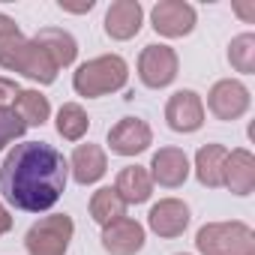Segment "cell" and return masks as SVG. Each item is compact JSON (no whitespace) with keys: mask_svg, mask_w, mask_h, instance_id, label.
Masks as SVG:
<instances>
[{"mask_svg":"<svg viewBox=\"0 0 255 255\" xmlns=\"http://www.w3.org/2000/svg\"><path fill=\"white\" fill-rule=\"evenodd\" d=\"M66 180L69 162L45 141L15 144L0 165V192L15 210L24 213L51 210L60 201Z\"/></svg>","mask_w":255,"mask_h":255,"instance_id":"6da1fadb","label":"cell"},{"mask_svg":"<svg viewBox=\"0 0 255 255\" xmlns=\"http://www.w3.org/2000/svg\"><path fill=\"white\" fill-rule=\"evenodd\" d=\"M129 81V63L120 54H99L93 60H84L72 75V90L84 99H99L108 93H117Z\"/></svg>","mask_w":255,"mask_h":255,"instance_id":"7a4b0ae2","label":"cell"},{"mask_svg":"<svg viewBox=\"0 0 255 255\" xmlns=\"http://www.w3.org/2000/svg\"><path fill=\"white\" fill-rule=\"evenodd\" d=\"M201 255H255V231L246 222H207L195 234Z\"/></svg>","mask_w":255,"mask_h":255,"instance_id":"3957f363","label":"cell"},{"mask_svg":"<svg viewBox=\"0 0 255 255\" xmlns=\"http://www.w3.org/2000/svg\"><path fill=\"white\" fill-rule=\"evenodd\" d=\"M75 234V222L66 213H51L33 222L24 234L27 255H66Z\"/></svg>","mask_w":255,"mask_h":255,"instance_id":"277c9868","label":"cell"},{"mask_svg":"<svg viewBox=\"0 0 255 255\" xmlns=\"http://www.w3.org/2000/svg\"><path fill=\"white\" fill-rule=\"evenodd\" d=\"M177 69H180V60H177V51L171 45L153 42V45H144L138 54V78L150 90L168 87L177 78Z\"/></svg>","mask_w":255,"mask_h":255,"instance_id":"5b68a950","label":"cell"},{"mask_svg":"<svg viewBox=\"0 0 255 255\" xmlns=\"http://www.w3.org/2000/svg\"><path fill=\"white\" fill-rule=\"evenodd\" d=\"M195 21H198V12H195L192 3H186V0H159V3L150 9V24L165 39L189 36L195 30Z\"/></svg>","mask_w":255,"mask_h":255,"instance_id":"8992f818","label":"cell"},{"mask_svg":"<svg viewBox=\"0 0 255 255\" xmlns=\"http://www.w3.org/2000/svg\"><path fill=\"white\" fill-rule=\"evenodd\" d=\"M249 105H252V93H249V87L243 84V81H237V78H222V81H216L213 87H210V93H207V108H210V114L216 117V120H240L246 111H249Z\"/></svg>","mask_w":255,"mask_h":255,"instance_id":"52a82bcc","label":"cell"},{"mask_svg":"<svg viewBox=\"0 0 255 255\" xmlns=\"http://www.w3.org/2000/svg\"><path fill=\"white\" fill-rule=\"evenodd\" d=\"M153 144V129L141 117H120L108 129V150L117 156H138Z\"/></svg>","mask_w":255,"mask_h":255,"instance_id":"ba28073f","label":"cell"},{"mask_svg":"<svg viewBox=\"0 0 255 255\" xmlns=\"http://www.w3.org/2000/svg\"><path fill=\"white\" fill-rule=\"evenodd\" d=\"M165 120L174 132L189 135L204 126V102L195 90H177L165 102Z\"/></svg>","mask_w":255,"mask_h":255,"instance_id":"9c48e42d","label":"cell"},{"mask_svg":"<svg viewBox=\"0 0 255 255\" xmlns=\"http://www.w3.org/2000/svg\"><path fill=\"white\" fill-rule=\"evenodd\" d=\"M99 240H102V249L108 255H135V252L144 249L147 234H144L141 222H135L129 216H120V219L102 225V237Z\"/></svg>","mask_w":255,"mask_h":255,"instance_id":"30bf717a","label":"cell"},{"mask_svg":"<svg viewBox=\"0 0 255 255\" xmlns=\"http://www.w3.org/2000/svg\"><path fill=\"white\" fill-rule=\"evenodd\" d=\"M189 219H192L189 204L180 201V198H162V201H156V204L150 207V213H147L150 231L159 234V237H165V240L180 237V234L189 228Z\"/></svg>","mask_w":255,"mask_h":255,"instance_id":"8fae6325","label":"cell"},{"mask_svg":"<svg viewBox=\"0 0 255 255\" xmlns=\"http://www.w3.org/2000/svg\"><path fill=\"white\" fill-rule=\"evenodd\" d=\"M147 174H150L153 183H159L165 189L183 186L186 177H189V156H186V150H180V147H159L153 153V159H150V171Z\"/></svg>","mask_w":255,"mask_h":255,"instance_id":"7c38bea8","label":"cell"},{"mask_svg":"<svg viewBox=\"0 0 255 255\" xmlns=\"http://www.w3.org/2000/svg\"><path fill=\"white\" fill-rule=\"evenodd\" d=\"M141 24H144V9L138 0H114L105 12V33L117 42L138 36Z\"/></svg>","mask_w":255,"mask_h":255,"instance_id":"4fadbf2b","label":"cell"},{"mask_svg":"<svg viewBox=\"0 0 255 255\" xmlns=\"http://www.w3.org/2000/svg\"><path fill=\"white\" fill-rule=\"evenodd\" d=\"M108 171V156L99 144H78L69 156V174L78 186H93L105 177Z\"/></svg>","mask_w":255,"mask_h":255,"instance_id":"5bb4252c","label":"cell"},{"mask_svg":"<svg viewBox=\"0 0 255 255\" xmlns=\"http://www.w3.org/2000/svg\"><path fill=\"white\" fill-rule=\"evenodd\" d=\"M12 72H18V75L30 78V81H36V84H54L60 69L54 66V60L45 54V48H42V45H36L33 39H27V42H24V48L18 51L15 63H12Z\"/></svg>","mask_w":255,"mask_h":255,"instance_id":"9a60e30c","label":"cell"},{"mask_svg":"<svg viewBox=\"0 0 255 255\" xmlns=\"http://www.w3.org/2000/svg\"><path fill=\"white\" fill-rule=\"evenodd\" d=\"M222 186L231 189L234 195H249V192L255 189V156H252L246 147L228 150Z\"/></svg>","mask_w":255,"mask_h":255,"instance_id":"2e32d148","label":"cell"},{"mask_svg":"<svg viewBox=\"0 0 255 255\" xmlns=\"http://www.w3.org/2000/svg\"><path fill=\"white\" fill-rule=\"evenodd\" d=\"M33 42L45 48V54L54 60L57 69L72 66L75 57H78V42H75V36H72L69 30H63V27H39L36 36H33Z\"/></svg>","mask_w":255,"mask_h":255,"instance_id":"e0dca14e","label":"cell"},{"mask_svg":"<svg viewBox=\"0 0 255 255\" xmlns=\"http://www.w3.org/2000/svg\"><path fill=\"white\" fill-rule=\"evenodd\" d=\"M114 189L126 201V207L129 204H144L153 195V180H150L144 165H126V168H120Z\"/></svg>","mask_w":255,"mask_h":255,"instance_id":"ac0fdd59","label":"cell"},{"mask_svg":"<svg viewBox=\"0 0 255 255\" xmlns=\"http://www.w3.org/2000/svg\"><path fill=\"white\" fill-rule=\"evenodd\" d=\"M225 159H228V147L222 144H204L195 153V177L201 186L207 189H219L222 177H225Z\"/></svg>","mask_w":255,"mask_h":255,"instance_id":"d6986e66","label":"cell"},{"mask_svg":"<svg viewBox=\"0 0 255 255\" xmlns=\"http://www.w3.org/2000/svg\"><path fill=\"white\" fill-rule=\"evenodd\" d=\"M12 108H15V114L24 120V126H42V123L51 117V102H48V96H42L39 90H18Z\"/></svg>","mask_w":255,"mask_h":255,"instance_id":"ffe728a7","label":"cell"},{"mask_svg":"<svg viewBox=\"0 0 255 255\" xmlns=\"http://www.w3.org/2000/svg\"><path fill=\"white\" fill-rule=\"evenodd\" d=\"M90 216H93V222L108 225V222L126 216V201L117 195L114 186H99V189L90 195Z\"/></svg>","mask_w":255,"mask_h":255,"instance_id":"44dd1931","label":"cell"},{"mask_svg":"<svg viewBox=\"0 0 255 255\" xmlns=\"http://www.w3.org/2000/svg\"><path fill=\"white\" fill-rule=\"evenodd\" d=\"M90 129V117L78 102H63L57 111V135L66 141H81Z\"/></svg>","mask_w":255,"mask_h":255,"instance_id":"7402d4cb","label":"cell"},{"mask_svg":"<svg viewBox=\"0 0 255 255\" xmlns=\"http://www.w3.org/2000/svg\"><path fill=\"white\" fill-rule=\"evenodd\" d=\"M24 42H27V36L21 33V27L9 15L0 12V66L12 72V63H15L18 51L24 48Z\"/></svg>","mask_w":255,"mask_h":255,"instance_id":"603a6c76","label":"cell"},{"mask_svg":"<svg viewBox=\"0 0 255 255\" xmlns=\"http://www.w3.org/2000/svg\"><path fill=\"white\" fill-rule=\"evenodd\" d=\"M228 63L243 72V75H252L255 72V33H240L231 39L228 45Z\"/></svg>","mask_w":255,"mask_h":255,"instance_id":"cb8c5ba5","label":"cell"},{"mask_svg":"<svg viewBox=\"0 0 255 255\" xmlns=\"http://www.w3.org/2000/svg\"><path fill=\"white\" fill-rule=\"evenodd\" d=\"M24 120L15 114V108L9 105V108H0V150H6L15 138H21L24 135Z\"/></svg>","mask_w":255,"mask_h":255,"instance_id":"d4e9b609","label":"cell"},{"mask_svg":"<svg viewBox=\"0 0 255 255\" xmlns=\"http://www.w3.org/2000/svg\"><path fill=\"white\" fill-rule=\"evenodd\" d=\"M18 90H21V87H18L12 78H3V75H0V108H9V105L15 102Z\"/></svg>","mask_w":255,"mask_h":255,"instance_id":"484cf974","label":"cell"},{"mask_svg":"<svg viewBox=\"0 0 255 255\" xmlns=\"http://www.w3.org/2000/svg\"><path fill=\"white\" fill-rule=\"evenodd\" d=\"M63 12H75V15H81V12H90L96 3H93V0H84V3H66V0H60V3H57Z\"/></svg>","mask_w":255,"mask_h":255,"instance_id":"4316f807","label":"cell"},{"mask_svg":"<svg viewBox=\"0 0 255 255\" xmlns=\"http://www.w3.org/2000/svg\"><path fill=\"white\" fill-rule=\"evenodd\" d=\"M9 231H12V213L0 201V234H9Z\"/></svg>","mask_w":255,"mask_h":255,"instance_id":"83f0119b","label":"cell"},{"mask_svg":"<svg viewBox=\"0 0 255 255\" xmlns=\"http://www.w3.org/2000/svg\"><path fill=\"white\" fill-rule=\"evenodd\" d=\"M234 12H237L243 21H249V24L255 21V6H252V3H249V6H246V3H234Z\"/></svg>","mask_w":255,"mask_h":255,"instance_id":"f1b7e54d","label":"cell"}]
</instances>
